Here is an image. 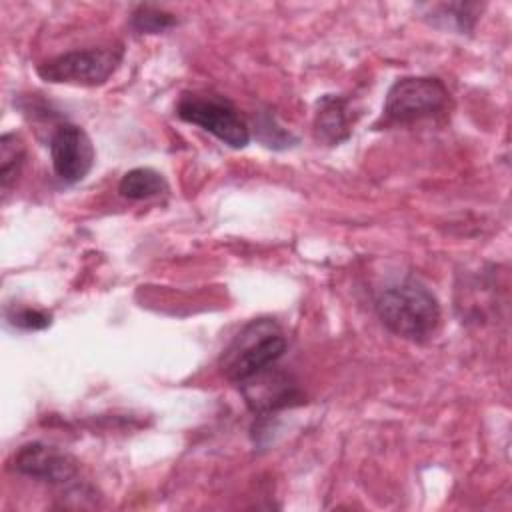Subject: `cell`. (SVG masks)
<instances>
[{"label": "cell", "mask_w": 512, "mask_h": 512, "mask_svg": "<svg viewBox=\"0 0 512 512\" xmlns=\"http://www.w3.org/2000/svg\"><path fill=\"white\" fill-rule=\"evenodd\" d=\"M376 314L392 334L412 342L432 338L440 324L436 296L416 280H404L386 288L376 298Z\"/></svg>", "instance_id": "obj_1"}, {"label": "cell", "mask_w": 512, "mask_h": 512, "mask_svg": "<svg viewBox=\"0 0 512 512\" xmlns=\"http://www.w3.org/2000/svg\"><path fill=\"white\" fill-rule=\"evenodd\" d=\"M286 344L282 328L272 318L250 320L222 352L220 370L230 382L240 386L274 366L286 352Z\"/></svg>", "instance_id": "obj_2"}, {"label": "cell", "mask_w": 512, "mask_h": 512, "mask_svg": "<svg viewBox=\"0 0 512 512\" xmlns=\"http://www.w3.org/2000/svg\"><path fill=\"white\" fill-rule=\"evenodd\" d=\"M124 56L122 44L86 50H70L58 54L38 66V76L52 84H104L120 66Z\"/></svg>", "instance_id": "obj_3"}, {"label": "cell", "mask_w": 512, "mask_h": 512, "mask_svg": "<svg viewBox=\"0 0 512 512\" xmlns=\"http://www.w3.org/2000/svg\"><path fill=\"white\" fill-rule=\"evenodd\" d=\"M448 100L450 92L440 78L406 76L390 86L382 118L386 124H412L442 112Z\"/></svg>", "instance_id": "obj_4"}, {"label": "cell", "mask_w": 512, "mask_h": 512, "mask_svg": "<svg viewBox=\"0 0 512 512\" xmlns=\"http://www.w3.org/2000/svg\"><path fill=\"white\" fill-rule=\"evenodd\" d=\"M176 116L188 124L216 136L230 148H246L250 142V128L234 108V104L222 96L184 94L176 104Z\"/></svg>", "instance_id": "obj_5"}, {"label": "cell", "mask_w": 512, "mask_h": 512, "mask_svg": "<svg viewBox=\"0 0 512 512\" xmlns=\"http://www.w3.org/2000/svg\"><path fill=\"white\" fill-rule=\"evenodd\" d=\"M94 146L84 128L76 124H60L50 136V160L54 174L66 182H80L94 164Z\"/></svg>", "instance_id": "obj_6"}, {"label": "cell", "mask_w": 512, "mask_h": 512, "mask_svg": "<svg viewBox=\"0 0 512 512\" xmlns=\"http://www.w3.org/2000/svg\"><path fill=\"white\" fill-rule=\"evenodd\" d=\"M12 470L40 482L66 484L78 474V462L74 456L54 446L28 442L14 452Z\"/></svg>", "instance_id": "obj_7"}, {"label": "cell", "mask_w": 512, "mask_h": 512, "mask_svg": "<svg viewBox=\"0 0 512 512\" xmlns=\"http://www.w3.org/2000/svg\"><path fill=\"white\" fill-rule=\"evenodd\" d=\"M270 370L272 366L240 384L248 408L256 414L276 412L280 408L302 402V392L298 386L292 384L286 374Z\"/></svg>", "instance_id": "obj_8"}, {"label": "cell", "mask_w": 512, "mask_h": 512, "mask_svg": "<svg viewBox=\"0 0 512 512\" xmlns=\"http://www.w3.org/2000/svg\"><path fill=\"white\" fill-rule=\"evenodd\" d=\"M348 100L336 94H324L316 104L314 136L326 146H336L350 138Z\"/></svg>", "instance_id": "obj_9"}, {"label": "cell", "mask_w": 512, "mask_h": 512, "mask_svg": "<svg viewBox=\"0 0 512 512\" xmlns=\"http://www.w3.org/2000/svg\"><path fill=\"white\" fill-rule=\"evenodd\" d=\"M118 192H120V196H124L128 200H146V198L166 194L168 192V182L158 170L148 168V166H140V168L128 170L120 178Z\"/></svg>", "instance_id": "obj_10"}, {"label": "cell", "mask_w": 512, "mask_h": 512, "mask_svg": "<svg viewBox=\"0 0 512 512\" xmlns=\"http://www.w3.org/2000/svg\"><path fill=\"white\" fill-rule=\"evenodd\" d=\"M26 158L24 142L18 134L6 132L0 138V186L2 190H10V186L18 180Z\"/></svg>", "instance_id": "obj_11"}, {"label": "cell", "mask_w": 512, "mask_h": 512, "mask_svg": "<svg viewBox=\"0 0 512 512\" xmlns=\"http://www.w3.org/2000/svg\"><path fill=\"white\" fill-rule=\"evenodd\" d=\"M254 130H256V138L264 146L274 148V150H284L296 142L292 132H288L284 126H280L272 112H258L254 116Z\"/></svg>", "instance_id": "obj_12"}, {"label": "cell", "mask_w": 512, "mask_h": 512, "mask_svg": "<svg viewBox=\"0 0 512 512\" xmlns=\"http://www.w3.org/2000/svg\"><path fill=\"white\" fill-rule=\"evenodd\" d=\"M132 28L140 34H158L176 24V16L156 8V6H138L132 12Z\"/></svg>", "instance_id": "obj_13"}, {"label": "cell", "mask_w": 512, "mask_h": 512, "mask_svg": "<svg viewBox=\"0 0 512 512\" xmlns=\"http://www.w3.org/2000/svg\"><path fill=\"white\" fill-rule=\"evenodd\" d=\"M6 318L12 326L20 330H42L52 322V316L48 312L36 308H14L12 312H6Z\"/></svg>", "instance_id": "obj_14"}]
</instances>
